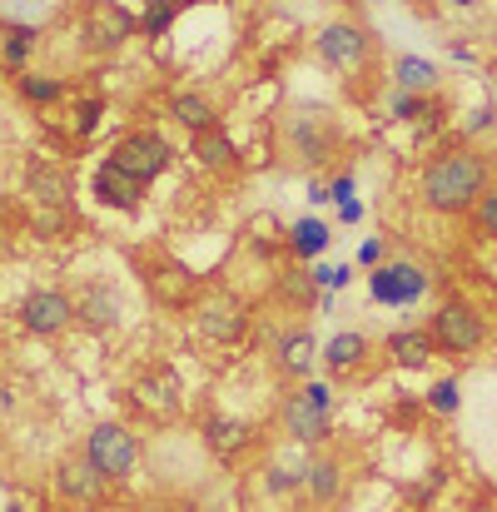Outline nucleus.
<instances>
[{
  "label": "nucleus",
  "mask_w": 497,
  "mask_h": 512,
  "mask_svg": "<svg viewBox=\"0 0 497 512\" xmlns=\"http://www.w3.org/2000/svg\"><path fill=\"white\" fill-rule=\"evenodd\" d=\"M488 189H493V155L483 145H448L428 155L418 170V204L443 219H468Z\"/></svg>",
  "instance_id": "f257e3e1"
},
{
  "label": "nucleus",
  "mask_w": 497,
  "mask_h": 512,
  "mask_svg": "<svg viewBox=\"0 0 497 512\" xmlns=\"http://www.w3.org/2000/svg\"><path fill=\"white\" fill-rule=\"evenodd\" d=\"M338 140H343V130H338V120H333L329 110L304 105V110H289L279 120V145H284V155H289L294 170H319L338 150Z\"/></svg>",
  "instance_id": "f03ea898"
},
{
  "label": "nucleus",
  "mask_w": 497,
  "mask_h": 512,
  "mask_svg": "<svg viewBox=\"0 0 497 512\" xmlns=\"http://www.w3.org/2000/svg\"><path fill=\"white\" fill-rule=\"evenodd\" d=\"M333 383L329 378H309L299 383L294 393H284L279 403V428L289 443H304V448H319L333 428Z\"/></svg>",
  "instance_id": "7ed1b4c3"
},
{
  "label": "nucleus",
  "mask_w": 497,
  "mask_h": 512,
  "mask_svg": "<svg viewBox=\"0 0 497 512\" xmlns=\"http://www.w3.org/2000/svg\"><path fill=\"white\" fill-rule=\"evenodd\" d=\"M428 334L438 343V353L468 363V358H478V353L488 348V319H483L478 304L448 294V299H438V309L428 314Z\"/></svg>",
  "instance_id": "20e7f679"
},
{
  "label": "nucleus",
  "mask_w": 497,
  "mask_h": 512,
  "mask_svg": "<svg viewBox=\"0 0 497 512\" xmlns=\"http://www.w3.org/2000/svg\"><path fill=\"white\" fill-rule=\"evenodd\" d=\"M319 60L333 75H363L378 65V35L363 20H329L319 25Z\"/></svg>",
  "instance_id": "39448f33"
},
{
  "label": "nucleus",
  "mask_w": 497,
  "mask_h": 512,
  "mask_svg": "<svg viewBox=\"0 0 497 512\" xmlns=\"http://www.w3.org/2000/svg\"><path fill=\"white\" fill-rule=\"evenodd\" d=\"M105 160H110L120 174L140 179V184H155V179L174 165V145H169L165 130H155V125H135V130H125V135L110 145Z\"/></svg>",
  "instance_id": "423d86ee"
},
{
  "label": "nucleus",
  "mask_w": 497,
  "mask_h": 512,
  "mask_svg": "<svg viewBox=\"0 0 497 512\" xmlns=\"http://www.w3.org/2000/svg\"><path fill=\"white\" fill-rule=\"evenodd\" d=\"M85 458L95 463V473H100L105 483H125V478H135V468H140V438H135L130 423L105 418V423H95V428L85 433Z\"/></svg>",
  "instance_id": "0eeeda50"
},
{
  "label": "nucleus",
  "mask_w": 497,
  "mask_h": 512,
  "mask_svg": "<svg viewBox=\"0 0 497 512\" xmlns=\"http://www.w3.org/2000/svg\"><path fill=\"white\" fill-rule=\"evenodd\" d=\"M428 289H433V274L413 259H383L378 269H368V294L383 309H413Z\"/></svg>",
  "instance_id": "6e6552de"
},
{
  "label": "nucleus",
  "mask_w": 497,
  "mask_h": 512,
  "mask_svg": "<svg viewBox=\"0 0 497 512\" xmlns=\"http://www.w3.org/2000/svg\"><path fill=\"white\" fill-rule=\"evenodd\" d=\"M75 35H80V50H90V55H115L130 35H140V15H130V10L115 5V0H95V5L80 15Z\"/></svg>",
  "instance_id": "1a4fd4ad"
},
{
  "label": "nucleus",
  "mask_w": 497,
  "mask_h": 512,
  "mask_svg": "<svg viewBox=\"0 0 497 512\" xmlns=\"http://www.w3.org/2000/svg\"><path fill=\"white\" fill-rule=\"evenodd\" d=\"M319 339H314V329L309 324H289V329H279V339L269 348V368H274V378L279 383H309L314 378V368H319Z\"/></svg>",
  "instance_id": "9d476101"
},
{
  "label": "nucleus",
  "mask_w": 497,
  "mask_h": 512,
  "mask_svg": "<svg viewBox=\"0 0 497 512\" xmlns=\"http://www.w3.org/2000/svg\"><path fill=\"white\" fill-rule=\"evenodd\" d=\"M75 319H80V314H75V294H70V289L45 284V289H30V294L20 299V324H25V334H35V339H60Z\"/></svg>",
  "instance_id": "9b49d317"
},
{
  "label": "nucleus",
  "mask_w": 497,
  "mask_h": 512,
  "mask_svg": "<svg viewBox=\"0 0 497 512\" xmlns=\"http://www.w3.org/2000/svg\"><path fill=\"white\" fill-rule=\"evenodd\" d=\"M194 329L209 343L229 348V343H239L249 334V304L234 299V294H209V299L194 304Z\"/></svg>",
  "instance_id": "f8f14e48"
},
{
  "label": "nucleus",
  "mask_w": 497,
  "mask_h": 512,
  "mask_svg": "<svg viewBox=\"0 0 497 512\" xmlns=\"http://www.w3.org/2000/svg\"><path fill=\"white\" fill-rule=\"evenodd\" d=\"M105 478L95 473V463L80 453V458H65L60 468H55V493L70 503V508H100L105 503Z\"/></svg>",
  "instance_id": "ddd939ff"
},
{
  "label": "nucleus",
  "mask_w": 497,
  "mask_h": 512,
  "mask_svg": "<svg viewBox=\"0 0 497 512\" xmlns=\"http://www.w3.org/2000/svg\"><path fill=\"white\" fill-rule=\"evenodd\" d=\"M145 189H150V184L120 174L110 160H100L95 174H90V194H95V204H100V209H115V214H135V209L145 204Z\"/></svg>",
  "instance_id": "4468645a"
},
{
  "label": "nucleus",
  "mask_w": 497,
  "mask_h": 512,
  "mask_svg": "<svg viewBox=\"0 0 497 512\" xmlns=\"http://www.w3.org/2000/svg\"><path fill=\"white\" fill-rule=\"evenodd\" d=\"M343 488H348V468L338 453H314L304 463V498L314 508H338L343 503Z\"/></svg>",
  "instance_id": "2eb2a0df"
},
{
  "label": "nucleus",
  "mask_w": 497,
  "mask_h": 512,
  "mask_svg": "<svg viewBox=\"0 0 497 512\" xmlns=\"http://www.w3.org/2000/svg\"><path fill=\"white\" fill-rule=\"evenodd\" d=\"M368 353H373V339H368V334H358V329H338V334L324 343L319 363H324L329 383H343V378H358V368L368 363Z\"/></svg>",
  "instance_id": "dca6fc26"
},
{
  "label": "nucleus",
  "mask_w": 497,
  "mask_h": 512,
  "mask_svg": "<svg viewBox=\"0 0 497 512\" xmlns=\"http://www.w3.org/2000/svg\"><path fill=\"white\" fill-rule=\"evenodd\" d=\"M75 314L90 324V329H115L125 319V299H120V284L115 279H90L80 284V299H75Z\"/></svg>",
  "instance_id": "f3484780"
},
{
  "label": "nucleus",
  "mask_w": 497,
  "mask_h": 512,
  "mask_svg": "<svg viewBox=\"0 0 497 512\" xmlns=\"http://www.w3.org/2000/svg\"><path fill=\"white\" fill-rule=\"evenodd\" d=\"M388 80H393V90H403V95H438V90H443V65L428 60V55L403 50V55L388 65Z\"/></svg>",
  "instance_id": "a211bd4d"
},
{
  "label": "nucleus",
  "mask_w": 497,
  "mask_h": 512,
  "mask_svg": "<svg viewBox=\"0 0 497 512\" xmlns=\"http://www.w3.org/2000/svg\"><path fill=\"white\" fill-rule=\"evenodd\" d=\"M204 448L219 458V463H239L249 448H254V423L244 418H204Z\"/></svg>",
  "instance_id": "6ab92c4d"
},
{
  "label": "nucleus",
  "mask_w": 497,
  "mask_h": 512,
  "mask_svg": "<svg viewBox=\"0 0 497 512\" xmlns=\"http://www.w3.org/2000/svg\"><path fill=\"white\" fill-rule=\"evenodd\" d=\"M169 120L174 125H184L189 135H204V130H219V105H214V95H204V90H174L169 95Z\"/></svg>",
  "instance_id": "aec40b11"
},
{
  "label": "nucleus",
  "mask_w": 497,
  "mask_h": 512,
  "mask_svg": "<svg viewBox=\"0 0 497 512\" xmlns=\"http://www.w3.org/2000/svg\"><path fill=\"white\" fill-rule=\"evenodd\" d=\"M383 353H388L398 368H428L433 353H438V343L428 334V324H403V329H393V334L383 339Z\"/></svg>",
  "instance_id": "412c9836"
},
{
  "label": "nucleus",
  "mask_w": 497,
  "mask_h": 512,
  "mask_svg": "<svg viewBox=\"0 0 497 512\" xmlns=\"http://www.w3.org/2000/svg\"><path fill=\"white\" fill-rule=\"evenodd\" d=\"M189 155L199 170H214V174H229L239 170V145L229 140V130H204V135H189Z\"/></svg>",
  "instance_id": "4be33fe9"
},
{
  "label": "nucleus",
  "mask_w": 497,
  "mask_h": 512,
  "mask_svg": "<svg viewBox=\"0 0 497 512\" xmlns=\"http://www.w3.org/2000/svg\"><path fill=\"white\" fill-rule=\"evenodd\" d=\"M25 194L45 209H60V204H70V174L50 160H30L25 165Z\"/></svg>",
  "instance_id": "5701e85b"
},
{
  "label": "nucleus",
  "mask_w": 497,
  "mask_h": 512,
  "mask_svg": "<svg viewBox=\"0 0 497 512\" xmlns=\"http://www.w3.org/2000/svg\"><path fill=\"white\" fill-rule=\"evenodd\" d=\"M135 403L150 413V418H179V383L169 378V373H145V378H135Z\"/></svg>",
  "instance_id": "b1692460"
},
{
  "label": "nucleus",
  "mask_w": 497,
  "mask_h": 512,
  "mask_svg": "<svg viewBox=\"0 0 497 512\" xmlns=\"http://www.w3.org/2000/svg\"><path fill=\"white\" fill-rule=\"evenodd\" d=\"M333 244V229L329 219H319V214H304V219H294V229H289V254L294 259H304V264H319V254Z\"/></svg>",
  "instance_id": "393cba45"
},
{
  "label": "nucleus",
  "mask_w": 497,
  "mask_h": 512,
  "mask_svg": "<svg viewBox=\"0 0 497 512\" xmlns=\"http://www.w3.org/2000/svg\"><path fill=\"white\" fill-rule=\"evenodd\" d=\"M40 45V30L35 25H0V65L5 70H30V55Z\"/></svg>",
  "instance_id": "a878e982"
},
{
  "label": "nucleus",
  "mask_w": 497,
  "mask_h": 512,
  "mask_svg": "<svg viewBox=\"0 0 497 512\" xmlns=\"http://www.w3.org/2000/svg\"><path fill=\"white\" fill-rule=\"evenodd\" d=\"M15 90H20L25 105L45 110V105H55V100L65 95V80H60V75H45V70H20V75H15Z\"/></svg>",
  "instance_id": "bb28decb"
},
{
  "label": "nucleus",
  "mask_w": 497,
  "mask_h": 512,
  "mask_svg": "<svg viewBox=\"0 0 497 512\" xmlns=\"http://www.w3.org/2000/svg\"><path fill=\"white\" fill-rule=\"evenodd\" d=\"M279 299H284V304H294V309H309V304H319V299H324V289L314 284V274H309V269H289V274H279Z\"/></svg>",
  "instance_id": "cd10ccee"
},
{
  "label": "nucleus",
  "mask_w": 497,
  "mask_h": 512,
  "mask_svg": "<svg viewBox=\"0 0 497 512\" xmlns=\"http://www.w3.org/2000/svg\"><path fill=\"white\" fill-rule=\"evenodd\" d=\"M423 408H428L433 418H453V413L463 408V388H458V378H433L428 393H423Z\"/></svg>",
  "instance_id": "c85d7f7f"
},
{
  "label": "nucleus",
  "mask_w": 497,
  "mask_h": 512,
  "mask_svg": "<svg viewBox=\"0 0 497 512\" xmlns=\"http://www.w3.org/2000/svg\"><path fill=\"white\" fill-rule=\"evenodd\" d=\"M388 115L393 120H428V115H438V105H433V95H403V90H393Z\"/></svg>",
  "instance_id": "c756f323"
},
{
  "label": "nucleus",
  "mask_w": 497,
  "mask_h": 512,
  "mask_svg": "<svg viewBox=\"0 0 497 512\" xmlns=\"http://www.w3.org/2000/svg\"><path fill=\"white\" fill-rule=\"evenodd\" d=\"M304 488V468H284V463H269L264 468V493L269 498H289Z\"/></svg>",
  "instance_id": "7c9ffc66"
},
{
  "label": "nucleus",
  "mask_w": 497,
  "mask_h": 512,
  "mask_svg": "<svg viewBox=\"0 0 497 512\" xmlns=\"http://www.w3.org/2000/svg\"><path fill=\"white\" fill-rule=\"evenodd\" d=\"M468 224H473V234H478V239L497 244V179H493V189L478 199V209L468 214Z\"/></svg>",
  "instance_id": "2f4dec72"
},
{
  "label": "nucleus",
  "mask_w": 497,
  "mask_h": 512,
  "mask_svg": "<svg viewBox=\"0 0 497 512\" xmlns=\"http://www.w3.org/2000/svg\"><path fill=\"white\" fill-rule=\"evenodd\" d=\"M309 274H314V284L324 289V294H338V289H348V279H353V264H309Z\"/></svg>",
  "instance_id": "473e14b6"
},
{
  "label": "nucleus",
  "mask_w": 497,
  "mask_h": 512,
  "mask_svg": "<svg viewBox=\"0 0 497 512\" xmlns=\"http://www.w3.org/2000/svg\"><path fill=\"white\" fill-rule=\"evenodd\" d=\"M100 115H105V100H95V95H85L80 105H75V135L85 140V135H95V125H100Z\"/></svg>",
  "instance_id": "72a5a7b5"
},
{
  "label": "nucleus",
  "mask_w": 497,
  "mask_h": 512,
  "mask_svg": "<svg viewBox=\"0 0 497 512\" xmlns=\"http://www.w3.org/2000/svg\"><path fill=\"white\" fill-rule=\"evenodd\" d=\"M174 15H179V10H165V5H145V20H140V30H145L150 40H160L169 25H174Z\"/></svg>",
  "instance_id": "f704fd0d"
},
{
  "label": "nucleus",
  "mask_w": 497,
  "mask_h": 512,
  "mask_svg": "<svg viewBox=\"0 0 497 512\" xmlns=\"http://www.w3.org/2000/svg\"><path fill=\"white\" fill-rule=\"evenodd\" d=\"M383 264V239H363L358 244V269H378Z\"/></svg>",
  "instance_id": "c9c22d12"
},
{
  "label": "nucleus",
  "mask_w": 497,
  "mask_h": 512,
  "mask_svg": "<svg viewBox=\"0 0 497 512\" xmlns=\"http://www.w3.org/2000/svg\"><path fill=\"white\" fill-rule=\"evenodd\" d=\"M493 125H497L493 105H478V110H473V120H468V130H473V135H478V130H493Z\"/></svg>",
  "instance_id": "e433bc0d"
},
{
  "label": "nucleus",
  "mask_w": 497,
  "mask_h": 512,
  "mask_svg": "<svg viewBox=\"0 0 497 512\" xmlns=\"http://www.w3.org/2000/svg\"><path fill=\"white\" fill-rule=\"evenodd\" d=\"M329 194H333V204H343V199H353V174H348V170L338 174V179H333V184H329Z\"/></svg>",
  "instance_id": "4c0bfd02"
},
{
  "label": "nucleus",
  "mask_w": 497,
  "mask_h": 512,
  "mask_svg": "<svg viewBox=\"0 0 497 512\" xmlns=\"http://www.w3.org/2000/svg\"><path fill=\"white\" fill-rule=\"evenodd\" d=\"M363 219V199H343L338 204V224H358Z\"/></svg>",
  "instance_id": "58836bf2"
},
{
  "label": "nucleus",
  "mask_w": 497,
  "mask_h": 512,
  "mask_svg": "<svg viewBox=\"0 0 497 512\" xmlns=\"http://www.w3.org/2000/svg\"><path fill=\"white\" fill-rule=\"evenodd\" d=\"M145 5H165V10H184V5H194V0H145Z\"/></svg>",
  "instance_id": "ea45409f"
},
{
  "label": "nucleus",
  "mask_w": 497,
  "mask_h": 512,
  "mask_svg": "<svg viewBox=\"0 0 497 512\" xmlns=\"http://www.w3.org/2000/svg\"><path fill=\"white\" fill-rule=\"evenodd\" d=\"M5 254H10V244H5V234H0V264H5Z\"/></svg>",
  "instance_id": "a19ab883"
},
{
  "label": "nucleus",
  "mask_w": 497,
  "mask_h": 512,
  "mask_svg": "<svg viewBox=\"0 0 497 512\" xmlns=\"http://www.w3.org/2000/svg\"><path fill=\"white\" fill-rule=\"evenodd\" d=\"M488 40H493V45H497V20H493V30H488Z\"/></svg>",
  "instance_id": "79ce46f5"
},
{
  "label": "nucleus",
  "mask_w": 497,
  "mask_h": 512,
  "mask_svg": "<svg viewBox=\"0 0 497 512\" xmlns=\"http://www.w3.org/2000/svg\"><path fill=\"white\" fill-rule=\"evenodd\" d=\"M453 5H463V10H468V5H473V0H453Z\"/></svg>",
  "instance_id": "37998d69"
},
{
  "label": "nucleus",
  "mask_w": 497,
  "mask_h": 512,
  "mask_svg": "<svg viewBox=\"0 0 497 512\" xmlns=\"http://www.w3.org/2000/svg\"><path fill=\"white\" fill-rule=\"evenodd\" d=\"M493 85H497V60H493Z\"/></svg>",
  "instance_id": "c03bdc74"
},
{
  "label": "nucleus",
  "mask_w": 497,
  "mask_h": 512,
  "mask_svg": "<svg viewBox=\"0 0 497 512\" xmlns=\"http://www.w3.org/2000/svg\"><path fill=\"white\" fill-rule=\"evenodd\" d=\"M5 512H15V508H5Z\"/></svg>",
  "instance_id": "a18cd8bd"
}]
</instances>
